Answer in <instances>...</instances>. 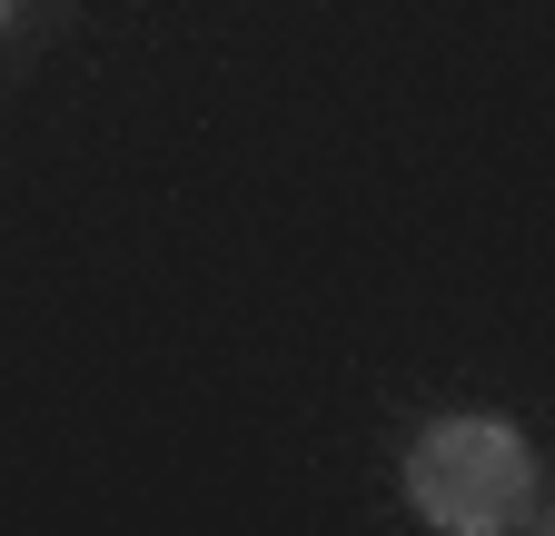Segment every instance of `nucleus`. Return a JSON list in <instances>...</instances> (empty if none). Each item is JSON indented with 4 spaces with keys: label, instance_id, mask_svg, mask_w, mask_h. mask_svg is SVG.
Returning a JSON list of instances; mask_svg holds the SVG:
<instances>
[{
    "label": "nucleus",
    "instance_id": "nucleus-1",
    "mask_svg": "<svg viewBox=\"0 0 555 536\" xmlns=\"http://www.w3.org/2000/svg\"><path fill=\"white\" fill-rule=\"evenodd\" d=\"M406 507L447 526V536H506V526H545L535 507V457L506 418H437L406 447Z\"/></svg>",
    "mask_w": 555,
    "mask_h": 536
}]
</instances>
